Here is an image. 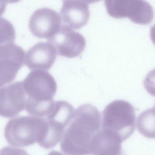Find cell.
Returning a JSON list of instances; mask_svg holds the SVG:
<instances>
[{"label":"cell","mask_w":155,"mask_h":155,"mask_svg":"<svg viewBox=\"0 0 155 155\" xmlns=\"http://www.w3.org/2000/svg\"><path fill=\"white\" fill-rule=\"evenodd\" d=\"M101 126V114L96 107L90 104L80 106L61 140V150L69 155H91V143Z\"/></svg>","instance_id":"6da1fadb"},{"label":"cell","mask_w":155,"mask_h":155,"mask_svg":"<svg viewBox=\"0 0 155 155\" xmlns=\"http://www.w3.org/2000/svg\"><path fill=\"white\" fill-rule=\"evenodd\" d=\"M22 82L27 96L25 109L34 117H45L55 101L53 100L57 90L55 80L45 71L34 70Z\"/></svg>","instance_id":"7a4b0ae2"},{"label":"cell","mask_w":155,"mask_h":155,"mask_svg":"<svg viewBox=\"0 0 155 155\" xmlns=\"http://www.w3.org/2000/svg\"><path fill=\"white\" fill-rule=\"evenodd\" d=\"M47 132L48 125L44 118L22 116L9 120L4 136L7 142L13 147H23L37 142L41 147Z\"/></svg>","instance_id":"3957f363"},{"label":"cell","mask_w":155,"mask_h":155,"mask_svg":"<svg viewBox=\"0 0 155 155\" xmlns=\"http://www.w3.org/2000/svg\"><path fill=\"white\" fill-rule=\"evenodd\" d=\"M136 118L134 107L128 101L117 100L107 105L103 110L101 127L116 134L124 141L134 132Z\"/></svg>","instance_id":"277c9868"},{"label":"cell","mask_w":155,"mask_h":155,"mask_svg":"<svg viewBox=\"0 0 155 155\" xmlns=\"http://www.w3.org/2000/svg\"><path fill=\"white\" fill-rule=\"evenodd\" d=\"M75 111L73 107L67 101H55L51 110L44 117L48 125V132L41 147L49 149L54 147L61 140Z\"/></svg>","instance_id":"5b68a950"},{"label":"cell","mask_w":155,"mask_h":155,"mask_svg":"<svg viewBox=\"0 0 155 155\" xmlns=\"http://www.w3.org/2000/svg\"><path fill=\"white\" fill-rule=\"evenodd\" d=\"M107 12L114 18H128L136 24L147 25L154 18V11L145 1H105Z\"/></svg>","instance_id":"8992f818"},{"label":"cell","mask_w":155,"mask_h":155,"mask_svg":"<svg viewBox=\"0 0 155 155\" xmlns=\"http://www.w3.org/2000/svg\"><path fill=\"white\" fill-rule=\"evenodd\" d=\"M1 87L10 83L16 78L24 62L25 52L12 41L1 44L0 48Z\"/></svg>","instance_id":"52a82bcc"},{"label":"cell","mask_w":155,"mask_h":155,"mask_svg":"<svg viewBox=\"0 0 155 155\" xmlns=\"http://www.w3.org/2000/svg\"><path fill=\"white\" fill-rule=\"evenodd\" d=\"M48 40L59 55L68 58L79 56L86 45V40L82 35L63 25L56 34Z\"/></svg>","instance_id":"ba28073f"},{"label":"cell","mask_w":155,"mask_h":155,"mask_svg":"<svg viewBox=\"0 0 155 155\" xmlns=\"http://www.w3.org/2000/svg\"><path fill=\"white\" fill-rule=\"evenodd\" d=\"M27 96L21 81L13 82L0 90V114L3 117L17 116L25 109Z\"/></svg>","instance_id":"9c48e42d"},{"label":"cell","mask_w":155,"mask_h":155,"mask_svg":"<svg viewBox=\"0 0 155 155\" xmlns=\"http://www.w3.org/2000/svg\"><path fill=\"white\" fill-rule=\"evenodd\" d=\"M61 20L58 13L54 10L47 8H40L30 17L29 28L35 37L48 39L59 30Z\"/></svg>","instance_id":"30bf717a"},{"label":"cell","mask_w":155,"mask_h":155,"mask_svg":"<svg viewBox=\"0 0 155 155\" xmlns=\"http://www.w3.org/2000/svg\"><path fill=\"white\" fill-rule=\"evenodd\" d=\"M49 42H38L26 53L24 64L31 70H48L54 64L58 54Z\"/></svg>","instance_id":"8fae6325"},{"label":"cell","mask_w":155,"mask_h":155,"mask_svg":"<svg viewBox=\"0 0 155 155\" xmlns=\"http://www.w3.org/2000/svg\"><path fill=\"white\" fill-rule=\"evenodd\" d=\"M61 18L65 26L78 29L85 26L89 20V7L86 2L64 1L60 10Z\"/></svg>","instance_id":"7c38bea8"},{"label":"cell","mask_w":155,"mask_h":155,"mask_svg":"<svg viewBox=\"0 0 155 155\" xmlns=\"http://www.w3.org/2000/svg\"><path fill=\"white\" fill-rule=\"evenodd\" d=\"M121 139L112 132L101 129L94 137L91 150L93 155H122Z\"/></svg>","instance_id":"4fadbf2b"},{"label":"cell","mask_w":155,"mask_h":155,"mask_svg":"<svg viewBox=\"0 0 155 155\" xmlns=\"http://www.w3.org/2000/svg\"><path fill=\"white\" fill-rule=\"evenodd\" d=\"M137 128L144 137L155 139V108L143 111L139 116L137 121Z\"/></svg>","instance_id":"5bb4252c"},{"label":"cell","mask_w":155,"mask_h":155,"mask_svg":"<svg viewBox=\"0 0 155 155\" xmlns=\"http://www.w3.org/2000/svg\"><path fill=\"white\" fill-rule=\"evenodd\" d=\"M144 86L148 93L155 97V69L150 71L144 79Z\"/></svg>","instance_id":"9a60e30c"},{"label":"cell","mask_w":155,"mask_h":155,"mask_svg":"<svg viewBox=\"0 0 155 155\" xmlns=\"http://www.w3.org/2000/svg\"><path fill=\"white\" fill-rule=\"evenodd\" d=\"M0 155H29L26 150L12 147H5L1 150Z\"/></svg>","instance_id":"2e32d148"},{"label":"cell","mask_w":155,"mask_h":155,"mask_svg":"<svg viewBox=\"0 0 155 155\" xmlns=\"http://www.w3.org/2000/svg\"><path fill=\"white\" fill-rule=\"evenodd\" d=\"M150 36L151 41L154 45H155V24L150 28Z\"/></svg>","instance_id":"e0dca14e"},{"label":"cell","mask_w":155,"mask_h":155,"mask_svg":"<svg viewBox=\"0 0 155 155\" xmlns=\"http://www.w3.org/2000/svg\"><path fill=\"white\" fill-rule=\"evenodd\" d=\"M48 155H66L64 154H62V153H61L59 151H55V150H53V151H51L50 152Z\"/></svg>","instance_id":"ac0fdd59"},{"label":"cell","mask_w":155,"mask_h":155,"mask_svg":"<svg viewBox=\"0 0 155 155\" xmlns=\"http://www.w3.org/2000/svg\"><path fill=\"white\" fill-rule=\"evenodd\" d=\"M154 107L155 108V106H154Z\"/></svg>","instance_id":"d6986e66"}]
</instances>
